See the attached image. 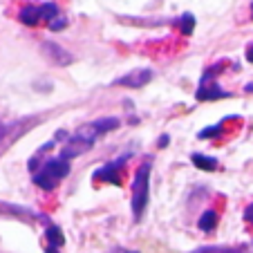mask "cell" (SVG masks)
<instances>
[{
	"mask_svg": "<svg viewBox=\"0 0 253 253\" xmlns=\"http://www.w3.org/2000/svg\"><path fill=\"white\" fill-rule=\"evenodd\" d=\"M34 184H36V186H41L43 191H54V188L58 186L56 179H52L49 175H45L43 170H39L36 175H34Z\"/></svg>",
	"mask_w": 253,
	"mask_h": 253,
	"instance_id": "obj_13",
	"label": "cell"
},
{
	"mask_svg": "<svg viewBox=\"0 0 253 253\" xmlns=\"http://www.w3.org/2000/svg\"><path fill=\"white\" fill-rule=\"evenodd\" d=\"M41 170L45 172V175H49L52 179H56V182H61L63 177H67V172H70V162L63 157H54V159H47V162L43 164V168Z\"/></svg>",
	"mask_w": 253,
	"mask_h": 253,
	"instance_id": "obj_7",
	"label": "cell"
},
{
	"mask_svg": "<svg viewBox=\"0 0 253 253\" xmlns=\"http://www.w3.org/2000/svg\"><path fill=\"white\" fill-rule=\"evenodd\" d=\"M43 54L47 56L49 63H54V65L65 67V65H70V63H72V54L65 52V49H63L58 43H49V41H45V43H43Z\"/></svg>",
	"mask_w": 253,
	"mask_h": 253,
	"instance_id": "obj_5",
	"label": "cell"
},
{
	"mask_svg": "<svg viewBox=\"0 0 253 253\" xmlns=\"http://www.w3.org/2000/svg\"><path fill=\"white\" fill-rule=\"evenodd\" d=\"M244 92H253V83H247V85H244Z\"/></svg>",
	"mask_w": 253,
	"mask_h": 253,
	"instance_id": "obj_22",
	"label": "cell"
},
{
	"mask_svg": "<svg viewBox=\"0 0 253 253\" xmlns=\"http://www.w3.org/2000/svg\"><path fill=\"white\" fill-rule=\"evenodd\" d=\"M45 235H47V240H49V247L61 249L63 244H65V235H63V231L58 229V226H52V224H49L47 231H45Z\"/></svg>",
	"mask_w": 253,
	"mask_h": 253,
	"instance_id": "obj_12",
	"label": "cell"
},
{
	"mask_svg": "<svg viewBox=\"0 0 253 253\" xmlns=\"http://www.w3.org/2000/svg\"><path fill=\"white\" fill-rule=\"evenodd\" d=\"M41 11H43V20H45L47 25L58 16V7L52 5V2H45V5H41Z\"/></svg>",
	"mask_w": 253,
	"mask_h": 253,
	"instance_id": "obj_16",
	"label": "cell"
},
{
	"mask_svg": "<svg viewBox=\"0 0 253 253\" xmlns=\"http://www.w3.org/2000/svg\"><path fill=\"white\" fill-rule=\"evenodd\" d=\"M5 130H7V128H5V126H0V139L5 137Z\"/></svg>",
	"mask_w": 253,
	"mask_h": 253,
	"instance_id": "obj_24",
	"label": "cell"
},
{
	"mask_svg": "<svg viewBox=\"0 0 253 253\" xmlns=\"http://www.w3.org/2000/svg\"><path fill=\"white\" fill-rule=\"evenodd\" d=\"M65 25H67V18H65V16L58 14L56 18H54L52 23H49V29H52V32H61V29L65 27Z\"/></svg>",
	"mask_w": 253,
	"mask_h": 253,
	"instance_id": "obj_18",
	"label": "cell"
},
{
	"mask_svg": "<svg viewBox=\"0 0 253 253\" xmlns=\"http://www.w3.org/2000/svg\"><path fill=\"white\" fill-rule=\"evenodd\" d=\"M121 253H139V251H132V249H128V251H121Z\"/></svg>",
	"mask_w": 253,
	"mask_h": 253,
	"instance_id": "obj_25",
	"label": "cell"
},
{
	"mask_svg": "<svg viewBox=\"0 0 253 253\" xmlns=\"http://www.w3.org/2000/svg\"><path fill=\"white\" fill-rule=\"evenodd\" d=\"M191 159H193V164H195L197 168H202V170H215V168H217V159H213V157H206V155L195 153Z\"/></svg>",
	"mask_w": 253,
	"mask_h": 253,
	"instance_id": "obj_14",
	"label": "cell"
},
{
	"mask_svg": "<svg viewBox=\"0 0 253 253\" xmlns=\"http://www.w3.org/2000/svg\"><path fill=\"white\" fill-rule=\"evenodd\" d=\"M244 220H249L253 224V204L247 206V211H244Z\"/></svg>",
	"mask_w": 253,
	"mask_h": 253,
	"instance_id": "obj_19",
	"label": "cell"
},
{
	"mask_svg": "<svg viewBox=\"0 0 253 253\" xmlns=\"http://www.w3.org/2000/svg\"><path fill=\"white\" fill-rule=\"evenodd\" d=\"M92 146H94L92 141H85V139L77 137V134H72V139L65 143V146H63L61 157H63V159H74V157H79V155L87 153Z\"/></svg>",
	"mask_w": 253,
	"mask_h": 253,
	"instance_id": "obj_6",
	"label": "cell"
},
{
	"mask_svg": "<svg viewBox=\"0 0 253 253\" xmlns=\"http://www.w3.org/2000/svg\"><path fill=\"white\" fill-rule=\"evenodd\" d=\"M195 96L200 101H213V99H226V96H229V92H224L220 85H217V81H213L211 70H209V72H204V77H202Z\"/></svg>",
	"mask_w": 253,
	"mask_h": 253,
	"instance_id": "obj_2",
	"label": "cell"
},
{
	"mask_svg": "<svg viewBox=\"0 0 253 253\" xmlns=\"http://www.w3.org/2000/svg\"><path fill=\"white\" fill-rule=\"evenodd\" d=\"M148 195H150V162H143L134 172L132 182V215L134 222H139L146 213L148 206Z\"/></svg>",
	"mask_w": 253,
	"mask_h": 253,
	"instance_id": "obj_1",
	"label": "cell"
},
{
	"mask_svg": "<svg viewBox=\"0 0 253 253\" xmlns=\"http://www.w3.org/2000/svg\"><path fill=\"white\" fill-rule=\"evenodd\" d=\"M92 126H94V130L99 132V137H101V134H105V132H110V130L119 128V119H117V117H103V119L92 121Z\"/></svg>",
	"mask_w": 253,
	"mask_h": 253,
	"instance_id": "obj_9",
	"label": "cell"
},
{
	"mask_svg": "<svg viewBox=\"0 0 253 253\" xmlns=\"http://www.w3.org/2000/svg\"><path fill=\"white\" fill-rule=\"evenodd\" d=\"M251 18H253V2H251Z\"/></svg>",
	"mask_w": 253,
	"mask_h": 253,
	"instance_id": "obj_26",
	"label": "cell"
},
{
	"mask_svg": "<svg viewBox=\"0 0 253 253\" xmlns=\"http://www.w3.org/2000/svg\"><path fill=\"white\" fill-rule=\"evenodd\" d=\"M191 253H249L244 247H200Z\"/></svg>",
	"mask_w": 253,
	"mask_h": 253,
	"instance_id": "obj_10",
	"label": "cell"
},
{
	"mask_svg": "<svg viewBox=\"0 0 253 253\" xmlns=\"http://www.w3.org/2000/svg\"><path fill=\"white\" fill-rule=\"evenodd\" d=\"M150 79H153V70H148V67H139V70H132L128 72L126 77L117 79L115 85H126V87H143L146 83H150Z\"/></svg>",
	"mask_w": 253,
	"mask_h": 253,
	"instance_id": "obj_3",
	"label": "cell"
},
{
	"mask_svg": "<svg viewBox=\"0 0 253 253\" xmlns=\"http://www.w3.org/2000/svg\"><path fill=\"white\" fill-rule=\"evenodd\" d=\"M193 29H195V16L193 14H184L182 18H179V32L182 34H193Z\"/></svg>",
	"mask_w": 253,
	"mask_h": 253,
	"instance_id": "obj_15",
	"label": "cell"
},
{
	"mask_svg": "<svg viewBox=\"0 0 253 253\" xmlns=\"http://www.w3.org/2000/svg\"><path fill=\"white\" fill-rule=\"evenodd\" d=\"M222 132V124L217 126H211V128H204L200 132V139H209V137H215V134H220Z\"/></svg>",
	"mask_w": 253,
	"mask_h": 253,
	"instance_id": "obj_17",
	"label": "cell"
},
{
	"mask_svg": "<svg viewBox=\"0 0 253 253\" xmlns=\"http://www.w3.org/2000/svg\"><path fill=\"white\" fill-rule=\"evenodd\" d=\"M126 159H128V157H121V159H117V162H112V164L101 166L99 170L94 172V179H101V182H110V184H115V186H121L119 170H121V166L126 164Z\"/></svg>",
	"mask_w": 253,
	"mask_h": 253,
	"instance_id": "obj_4",
	"label": "cell"
},
{
	"mask_svg": "<svg viewBox=\"0 0 253 253\" xmlns=\"http://www.w3.org/2000/svg\"><path fill=\"white\" fill-rule=\"evenodd\" d=\"M197 226H200L202 231H206V233L213 231L215 226H217V213H215V211H204L202 217H200V222H197Z\"/></svg>",
	"mask_w": 253,
	"mask_h": 253,
	"instance_id": "obj_11",
	"label": "cell"
},
{
	"mask_svg": "<svg viewBox=\"0 0 253 253\" xmlns=\"http://www.w3.org/2000/svg\"><path fill=\"white\" fill-rule=\"evenodd\" d=\"M247 61H251V63H253V43L247 47Z\"/></svg>",
	"mask_w": 253,
	"mask_h": 253,
	"instance_id": "obj_20",
	"label": "cell"
},
{
	"mask_svg": "<svg viewBox=\"0 0 253 253\" xmlns=\"http://www.w3.org/2000/svg\"><path fill=\"white\" fill-rule=\"evenodd\" d=\"M159 146H162V148H164V146H168V137H162V139H159Z\"/></svg>",
	"mask_w": 253,
	"mask_h": 253,
	"instance_id": "obj_21",
	"label": "cell"
},
{
	"mask_svg": "<svg viewBox=\"0 0 253 253\" xmlns=\"http://www.w3.org/2000/svg\"><path fill=\"white\" fill-rule=\"evenodd\" d=\"M18 18H20V23L27 25V27H36V25L43 20V11H41V5H39V7H36V5L23 7V9H20V14H18Z\"/></svg>",
	"mask_w": 253,
	"mask_h": 253,
	"instance_id": "obj_8",
	"label": "cell"
},
{
	"mask_svg": "<svg viewBox=\"0 0 253 253\" xmlns=\"http://www.w3.org/2000/svg\"><path fill=\"white\" fill-rule=\"evenodd\" d=\"M47 253H58V249L56 247H47Z\"/></svg>",
	"mask_w": 253,
	"mask_h": 253,
	"instance_id": "obj_23",
	"label": "cell"
}]
</instances>
